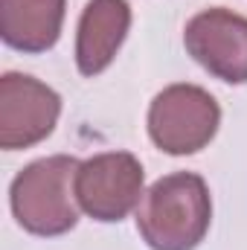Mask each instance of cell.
Returning <instances> with one entry per match:
<instances>
[{
    "label": "cell",
    "instance_id": "2",
    "mask_svg": "<svg viewBox=\"0 0 247 250\" xmlns=\"http://www.w3.org/2000/svg\"><path fill=\"white\" fill-rule=\"evenodd\" d=\"M79 160L70 154H53L29 163L9 189L12 215L32 236H64L79 224L76 198Z\"/></svg>",
    "mask_w": 247,
    "mask_h": 250
},
{
    "label": "cell",
    "instance_id": "5",
    "mask_svg": "<svg viewBox=\"0 0 247 250\" xmlns=\"http://www.w3.org/2000/svg\"><path fill=\"white\" fill-rule=\"evenodd\" d=\"M62 117V96L26 73L0 76V148L18 151L38 146Z\"/></svg>",
    "mask_w": 247,
    "mask_h": 250
},
{
    "label": "cell",
    "instance_id": "3",
    "mask_svg": "<svg viewBox=\"0 0 247 250\" xmlns=\"http://www.w3.org/2000/svg\"><path fill=\"white\" fill-rule=\"evenodd\" d=\"M221 125L215 96L198 84H169L148 108V137L166 154H195L212 143Z\"/></svg>",
    "mask_w": 247,
    "mask_h": 250
},
{
    "label": "cell",
    "instance_id": "4",
    "mask_svg": "<svg viewBox=\"0 0 247 250\" xmlns=\"http://www.w3.org/2000/svg\"><path fill=\"white\" fill-rule=\"evenodd\" d=\"M143 163L131 151H105L79 163L76 198L79 207L102 224L123 221L143 201Z\"/></svg>",
    "mask_w": 247,
    "mask_h": 250
},
{
    "label": "cell",
    "instance_id": "6",
    "mask_svg": "<svg viewBox=\"0 0 247 250\" xmlns=\"http://www.w3.org/2000/svg\"><path fill=\"white\" fill-rule=\"evenodd\" d=\"M186 53L227 84L247 82V18L215 6L198 12L184 29Z\"/></svg>",
    "mask_w": 247,
    "mask_h": 250
},
{
    "label": "cell",
    "instance_id": "8",
    "mask_svg": "<svg viewBox=\"0 0 247 250\" xmlns=\"http://www.w3.org/2000/svg\"><path fill=\"white\" fill-rule=\"evenodd\" d=\"M67 0H0V35L18 53H47L62 35Z\"/></svg>",
    "mask_w": 247,
    "mask_h": 250
},
{
    "label": "cell",
    "instance_id": "7",
    "mask_svg": "<svg viewBox=\"0 0 247 250\" xmlns=\"http://www.w3.org/2000/svg\"><path fill=\"white\" fill-rule=\"evenodd\" d=\"M131 29L128 0H90L76 32V67L82 76L108 70Z\"/></svg>",
    "mask_w": 247,
    "mask_h": 250
},
{
    "label": "cell",
    "instance_id": "1",
    "mask_svg": "<svg viewBox=\"0 0 247 250\" xmlns=\"http://www.w3.org/2000/svg\"><path fill=\"white\" fill-rule=\"evenodd\" d=\"M212 198L195 172L160 178L137 207V230L151 250H195L209 233Z\"/></svg>",
    "mask_w": 247,
    "mask_h": 250
}]
</instances>
